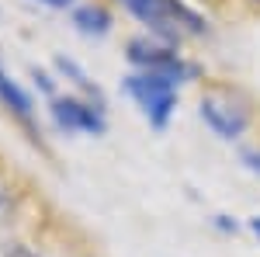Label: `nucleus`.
I'll use <instances>...</instances> for the list:
<instances>
[{
    "instance_id": "obj_10",
    "label": "nucleus",
    "mask_w": 260,
    "mask_h": 257,
    "mask_svg": "<svg viewBox=\"0 0 260 257\" xmlns=\"http://www.w3.org/2000/svg\"><path fill=\"white\" fill-rule=\"evenodd\" d=\"M4 257H35V254H31L24 243H7V247H4Z\"/></svg>"
},
{
    "instance_id": "obj_5",
    "label": "nucleus",
    "mask_w": 260,
    "mask_h": 257,
    "mask_svg": "<svg viewBox=\"0 0 260 257\" xmlns=\"http://www.w3.org/2000/svg\"><path fill=\"white\" fill-rule=\"evenodd\" d=\"M52 122L62 132H87V136H104L108 119L101 104H87L80 98H52Z\"/></svg>"
},
{
    "instance_id": "obj_13",
    "label": "nucleus",
    "mask_w": 260,
    "mask_h": 257,
    "mask_svg": "<svg viewBox=\"0 0 260 257\" xmlns=\"http://www.w3.org/2000/svg\"><path fill=\"white\" fill-rule=\"evenodd\" d=\"M121 4H128V0H121Z\"/></svg>"
},
{
    "instance_id": "obj_3",
    "label": "nucleus",
    "mask_w": 260,
    "mask_h": 257,
    "mask_svg": "<svg viewBox=\"0 0 260 257\" xmlns=\"http://www.w3.org/2000/svg\"><path fill=\"white\" fill-rule=\"evenodd\" d=\"M125 94L139 104V111L153 129H167V122L177 108V83L160 77V73H128L125 77Z\"/></svg>"
},
{
    "instance_id": "obj_7",
    "label": "nucleus",
    "mask_w": 260,
    "mask_h": 257,
    "mask_svg": "<svg viewBox=\"0 0 260 257\" xmlns=\"http://www.w3.org/2000/svg\"><path fill=\"white\" fill-rule=\"evenodd\" d=\"M0 101H4V104H7V108H11L18 119H24V122L31 119V98H28L18 83L4 73V66H0Z\"/></svg>"
},
{
    "instance_id": "obj_1",
    "label": "nucleus",
    "mask_w": 260,
    "mask_h": 257,
    "mask_svg": "<svg viewBox=\"0 0 260 257\" xmlns=\"http://www.w3.org/2000/svg\"><path fill=\"white\" fill-rule=\"evenodd\" d=\"M132 18H139L153 39L177 45L184 39H198L208 32V21L201 18L194 7H187L184 0H128L125 4Z\"/></svg>"
},
{
    "instance_id": "obj_9",
    "label": "nucleus",
    "mask_w": 260,
    "mask_h": 257,
    "mask_svg": "<svg viewBox=\"0 0 260 257\" xmlns=\"http://www.w3.org/2000/svg\"><path fill=\"white\" fill-rule=\"evenodd\" d=\"M243 167L246 170H253V174H260V150H243Z\"/></svg>"
},
{
    "instance_id": "obj_6",
    "label": "nucleus",
    "mask_w": 260,
    "mask_h": 257,
    "mask_svg": "<svg viewBox=\"0 0 260 257\" xmlns=\"http://www.w3.org/2000/svg\"><path fill=\"white\" fill-rule=\"evenodd\" d=\"M73 24H77V32L87 35V39H104L115 21L108 14V7H101V4H83V7L73 11Z\"/></svg>"
},
{
    "instance_id": "obj_11",
    "label": "nucleus",
    "mask_w": 260,
    "mask_h": 257,
    "mask_svg": "<svg viewBox=\"0 0 260 257\" xmlns=\"http://www.w3.org/2000/svg\"><path fill=\"white\" fill-rule=\"evenodd\" d=\"M39 4H45V7H70V4H73V0H39Z\"/></svg>"
},
{
    "instance_id": "obj_2",
    "label": "nucleus",
    "mask_w": 260,
    "mask_h": 257,
    "mask_svg": "<svg viewBox=\"0 0 260 257\" xmlns=\"http://www.w3.org/2000/svg\"><path fill=\"white\" fill-rule=\"evenodd\" d=\"M128 63L139 70V73H160V77L174 80V83H187L201 73L194 63H187L177 52V45H167L160 39H132L128 42Z\"/></svg>"
},
{
    "instance_id": "obj_12",
    "label": "nucleus",
    "mask_w": 260,
    "mask_h": 257,
    "mask_svg": "<svg viewBox=\"0 0 260 257\" xmlns=\"http://www.w3.org/2000/svg\"><path fill=\"white\" fill-rule=\"evenodd\" d=\"M250 230H253V237L260 240V216H253V219H250Z\"/></svg>"
},
{
    "instance_id": "obj_4",
    "label": "nucleus",
    "mask_w": 260,
    "mask_h": 257,
    "mask_svg": "<svg viewBox=\"0 0 260 257\" xmlns=\"http://www.w3.org/2000/svg\"><path fill=\"white\" fill-rule=\"evenodd\" d=\"M198 115L219 139H240L250 129V108L233 91H208L198 104Z\"/></svg>"
},
{
    "instance_id": "obj_8",
    "label": "nucleus",
    "mask_w": 260,
    "mask_h": 257,
    "mask_svg": "<svg viewBox=\"0 0 260 257\" xmlns=\"http://www.w3.org/2000/svg\"><path fill=\"white\" fill-rule=\"evenodd\" d=\"M56 66H59L66 77H73V83H77V87H83L87 94H94V98H98V87L87 80V73H83V70H80V66H77L73 60H62V56H59V60H56Z\"/></svg>"
}]
</instances>
